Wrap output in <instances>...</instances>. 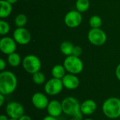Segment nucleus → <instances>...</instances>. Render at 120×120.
<instances>
[{"label":"nucleus","instance_id":"15","mask_svg":"<svg viewBox=\"0 0 120 120\" xmlns=\"http://www.w3.org/2000/svg\"><path fill=\"white\" fill-rule=\"evenodd\" d=\"M80 109L83 115H90L96 112L97 109V105L94 101L88 99L81 103Z\"/></svg>","mask_w":120,"mask_h":120},{"label":"nucleus","instance_id":"20","mask_svg":"<svg viewBox=\"0 0 120 120\" xmlns=\"http://www.w3.org/2000/svg\"><path fill=\"white\" fill-rule=\"evenodd\" d=\"M90 6L89 0H77L75 3L76 10L81 13L86 12Z\"/></svg>","mask_w":120,"mask_h":120},{"label":"nucleus","instance_id":"6","mask_svg":"<svg viewBox=\"0 0 120 120\" xmlns=\"http://www.w3.org/2000/svg\"><path fill=\"white\" fill-rule=\"evenodd\" d=\"M89 42L96 46L103 45L107 41V34L101 28H91L87 34Z\"/></svg>","mask_w":120,"mask_h":120},{"label":"nucleus","instance_id":"32","mask_svg":"<svg viewBox=\"0 0 120 120\" xmlns=\"http://www.w3.org/2000/svg\"><path fill=\"white\" fill-rule=\"evenodd\" d=\"M7 1H8L9 3H11V4H13L15 3H16L18 0H6Z\"/></svg>","mask_w":120,"mask_h":120},{"label":"nucleus","instance_id":"21","mask_svg":"<svg viewBox=\"0 0 120 120\" xmlns=\"http://www.w3.org/2000/svg\"><path fill=\"white\" fill-rule=\"evenodd\" d=\"M27 18L25 14L20 13L15 16L14 22L17 27H24V26L27 24Z\"/></svg>","mask_w":120,"mask_h":120},{"label":"nucleus","instance_id":"22","mask_svg":"<svg viewBox=\"0 0 120 120\" xmlns=\"http://www.w3.org/2000/svg\"><path fill=\"white\" fill-rule=\"evenodd\" d=\"M32 81L34 84L37 85H41L45 83L46 77L43 72L38 71L32 75Z\"/></svg>","mask_w":120,"mask_h":120},{"label":"nucleus","instance_id":"30","mask_svg":"<svg viewBox=\"0 0 120 120\" xmlns=\"http://www.w3.org/2000/svg\"><path fill=\"white\" fill-rule=\"evenodd\" d=\"M18 120H32V118L30 117H29L28 115H23L22 117H20Z\"/></svg>","mask_w":120,"mask_h":120},{"label":"nucleus","instance_id":"2","mask_svg":"<svg viewBox=\"0 0 120 120\" xmlns=\"http://www.w3.org/2000/svg\"><path fill=\"white\" fill-rule=\"evenodd\" d=\"M63 112L69 116L79 120H82L83 114L81 112V104L78 100L74 97H66L62 101Z\"/></svg>","mask_w":120,"mask_h":120},{"label":"nucleus","instance_id":"3","mask_svg":"<svg viewBox=\"0 0 120 120\" xmlns=\"http://www.w3.org/2000/svg\"><path fill=\"white\" fill-rule=\"evenodd\" d=\"M103 112L109 119H117L120 117V99L117 97H110L106 99L103 104Z\"/></svg>","mask_w":120,"mask_h":120},{"label":"nucleus","instance_id":"14","mask_svg":"<svg viewBox=\"0 0 120 120\" xmlns=\"http://www.w3.org/2000/svg\"><path fill=\"white\" fill-rule=\"evenodd\" d=\"M47 112L49 115H51L55 117H59L63 112L62 103L58 101L53 100L49 103V105L46 108Z\"/></svg>","mask_w":120,"mask_h":120},{"label":"nucleus","instance_id":"25","mask_svg":"<svg viewBox=\"0 0 120 120\" xmlns=\"http://www.w3.org/2000/svg\"><path fill=\"white\" fill-rule=\"evenodd\" d=\"M82 49L79 46H75L73 52H72V55L79 57L82 55Z\"/></svg>","mask_w":120,"mask_h":120},{"label":"nucleus","instance_id":"5","mask_svg":"<svg viewBox=\"0 0 120 120\" xmlns=\"http://www.w3.org/2000/svg\"><path fill=\"white\" fill-rule=\"evenodd\" d=\"M22 67L27 72L33 75L34 73L40 71L41 63L37 56L30 54L25 56L23 58Z\"/></svg>","mask_w":120,"mask_h":120},{"label":"nucleus","instance_id":"4","mask_svg":"<svg viewBox=\"0 0 120 120\" xmlns=\"http://www.w3.org/2000/svg\"><path fill=\"white\" fill-rule=\"evenodd\" d=\"M63 65L68 73L78 75L84 69V63L79 57L71 55L67 56L63 62Z\"/></svg>","mask_w":120,"mask_h":120},{"label":"nucleus","instance_id":"23","mask_svg":"<svg viewBox=\"0 0 120 120\" xmlns=\"http://www.w3.org/2000/svg\"><path fill=\"white\" fill-rule=\"evenodd\" d=\"M89 23L91 28H100L103 22H102V19L100 16L94 15L90 18Z\"/></svg>","mask_w":120,"mask_h":120},{"label":"nucleus","instance_id":"34","mask_svg":"<svg viewBox=\"0 0 120 120\" xmlns=\"http://www.w3.org/2000/svg\"><path fill=\"white\" fill-rule=\"evenodd\" d=\"M94 120L90 119V118H86V119H84V120Z\"/></svg>","mask_w":120,"mask_h":120},{"label":"nucleus","instance_id":"8","mask_svg":"<svg viewBox=\"0 0 120 120\" xmlns=\"http://www.w3.org/2000/svg\"><path fill=\"white\" fill-rule=\"evenodd\" d=\"M82 21V13L77 10H72L66 13L64 18L65 24L70 28L77 27Z\"/></svg>","mask_w":120,"mask_h":120},{"label":"nucleus","instance_id":"31","mask_svg":"<svg viewBox=\"0 0 120 120\" xmlns=\"http://www.w3.org/2000/svg\"><path fill=\"white\" fill-rule=\"evenodd\" d=\"M0 120H8V119L7 118V117L4 115H1L0 116Z\"/></svg>","mask_w":120,"mask_h":120},{"label":"nucleus","instance_id":"24","mask_svg":"<svg viewBox=\"0 0 120 120\" xmlns=\"http://www.w3.org/2000/svg\"><path fill=\"white\" fill-rule=\"evenodd\" d=\"M9 31H10L9 24L4 19H1V20H0V34L1 36H6L9 32Z\"/></svg>","mask_w":120,"mask_h":120},{"label":"nucleus","instance_id":"19","mask_svg":"<svg viewBox=\"0 0 120 120\" xmlns=\"http://www.w3.org/2000/svg\"><path fill=\"white\" fill-rule=\"evenodd\" d=\"M7 62L9 64V65H11V67L15 68V67H18L20 64L21 58L18 53H17L16 52H14L13 53L8 55Z\"/></svg>","mask_w":120,"mask_h":120},{"label":"nucleus","instance_id":"37","mask_svg":"<svg viewBox=\"0 0 120 120\" xmlns=\"http://www.w3.org/2000/svg\"></svg>","mask_w":120,"mask_h":120},{"label":"nucleus","instance_id":"11","mask_svg":"<svg viewBox=\"0 0 120 120\" xmlns=\"http://www.w3.org/2000/svg\"><path fill=\"white\" fill-rule=\"evenodd\" d=\"M6 112L10 118L18 120L24 115V108L20 103L11 102L6 107Z\"/></svg>","mask_w":120,"mask_h":120},{"label":"nucleus","instance_id":"35","mask_svg":"<svg viewBox=\"0 0 120 120\" xmlns=\"http://www.w3.org/2000/svg\"><path fill=\"white\" fill-rule=\"evenodd\" d=\"M77 120V119H75V118H73V119H72V120Z\"/></svg>","mask_w":120,"mask_h":120},{"label":"nucleus","instance_id":"36","mask_svg":"<svg viewBox=\"0 0 120 120\" xmlns=\"http://www.w3.org/2000/svg\"><path fill=\"white\" fill-rule=\"evenodd\" d=\"M24 1H27V0H24Z\"/></svg>","mask_w":120,"mask_h":120},{"label":"nucleus","instance_id":"27","mask_svg":"<svg viewBox=\"0 0 120 120\" xmlns=\"http://www.w3.org/2000/svg\"><path fill=\"white\" fill-rule=\"evenodd\" d=\"M115 75H116L117 79L120 81V63L117 66L115 69Z\"/></svg>","mask_w":120,"mask_h":120},{"label":"nucleus","instance_id":"17","mask_svg":"<svg viewBox=\"0 0 120 120\" xmlns=\"http://www.w3.org/2000/svg\"><path fill=\"white\" fill-rule=\"evenodd\" d=\"M65 72H66V70L63 65L60 64L56 65L53 67L51 70V74L53 77L56 79H62L63 77L66 75Z\"/></svg>","mask_w":120,"mask_h":120},{"label":"nucleus","instance_id":"13","mask_svg":"<svg viewBox=\"0 0 120 120\" xmlns=\"http://www.w3.org/2000/svg\"><path fill=\"white\" fill-rule=\"evenodd\" d=\"M63 86L69 90H74L77 89L79 85V79L76 76V75L73 74H66L63 78L62 79Z\"/></svg>","mask_w":120,"mask_h":120},{"label":"nucleus","instance_id":"28","mask_svg":"<svg viewBox=\"0 0 120 120\" xmlns=\"http://www.w3.org/2000/svg\"><path fill=\"white\" fill-rule=\"evenodd\" d=\"M5 101V95L0 94V106H2Z\"/></svg>","mask_w":120,"mask_h":120},{"label":"nucleus","instance_id":"9","mask_svg":"<svg viewBox=\"0 0 120 120\" xmlns=\"http://www.w3.org/2000/svg\"><path fill=\"white\" fill-rule=\"evenodd\" d=\"M13 38L17 44L20 45H26L31 41V34L25 27H17L13 33Z\"/></svg>","mask_w":120,"mask_h":120},{"label":"nucleus","instance_id":"18","mask_svg":"<svg viewBox=\"0 0 120 120\" xmlns=\"http://www.w3.org/2000/svg\"><path fill=\"white\" fill-rule=\"evenodd\" d=\"M74 47L75 46L73 45L72 42L68 41H65L60 44V50L63 55L66 56H69L72 55Z\"/></svg>","mask_w":120,"mask_h":120},{"label":"nucleus","instance_id":"10","mask_svg":"<svg viewBox=\"0 0 120 120\" xmlns=\"http://www.w3.org/2000/svg\"><path fill=\"white\" fill-rule=\"evenodd\" d=\"M17 43L13 38L4 36L0 39V50L6 55H9L15 52Z\"/></svg>","mask_w":120,"mask_h":120},{"label":"nucleus","instance_id":"29","mask_svg":"<svg viewBox=\"0 0 120 120\" xmlns=\"http://www.w3.org/2000/svg\"><path fill=\"white\" fill-rule=\"evenodd\" d=\"M42 120H56V117H53V116H51V115H47V116L44 117Z\"/></svg>","mask_w":120,"mask_h":120},{"label":"nucleus","instance_id":"7","mask_svg":"<svg viewBox=\"0 0 120 120\" xmlns=\"http://www.w3.org/2000/svg\"><path fill=\"white\" fill-rule=\"evenodd\" d=\"M63 87L62 79L53 77L45 83L44 91L49 96H56L62 91Z\"/></svg>","mask_w":120,"mask_h":120},{"label":"nucleus","instance_id":"16","mask_svg":"<svg viewBox=\"0 0 120 120\" xmlns=\"http://www.w3.org/2000/svg\"><path fill=\"white\" fill-rule=\"evenodd\" d=\"M0 18L1 19H4L8 18L12 12L13 7L12 4L7 1L6 0L0 1Z\"/></svg>","mask_w":120,"mask_h":120},{"label":"nucleus","instance_id":"12","mask_svg":"<svg viewBox=\"0 0 120 120\" xmlns=\"http://www.w3.org/2000/svg\"><path fill=\"white\" fill-rule=\"evenodd\" d=\"M32 105L39 110H44L47 108L49 105V101L45 94L41 92H37L32 96Z\"/></svg>","mask_w":120,"mask_h":120},{"label":"nucleus","instance_id":"33","mask_svg":"<svg viewBox=\"0 0 120 120\" xmlns=\"http://www.w3.org/2000/svg\"><path fill=\"white\" fill-rule=\"evenodd\" d=\"M8 120H17V119H14V118H10V119H8Z\"/></svg>","mask_w":120,"mask_h":120},{"label":"nucleus","instance_id":"26","mask_svg":"<svg viewBox=\"0 0 120 120\" xmlns=\"http://www.w3.org/2000/svg\"><path fill=\"white\" fill-rule=\"evenodd\" d=\"M6 67V61L3 58H1L0 59V70L1 71H4L5 70Z\"/></svg>","mask_w":120,"mask_h":120},{"label":"nucleus","instance_id":"1","mask_svg":"<svg viewBox=\"0 0 120 120\" xmlns=\"http://www.w3.org/2000/svg\"><path fill=\"white\" fill-rule=\"evenodd\" d=\"M18 80L15 74L8 70L0 73V94L5 96L12 94L17 88Z\"/></svg>","mask_w":120,"mask_h":120}]
</instances>
